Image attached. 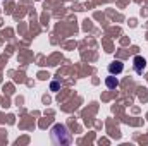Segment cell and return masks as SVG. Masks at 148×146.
<instances>
[{"label": "cell", "instance_id": "cell-1", "mask_svg": "<svg viewBox=\"0 0 148 146\" xmlns=\"http://www.w3.org/2000/svg\"><path fill=\"white\" fill-rule=\"evenodd\" d=\"M133 64H134V71H136L138 74H141L143 69L147 67V60H145L141 55H136V57L133 59Z\"/></svg>", "mask_w": 148, "mask_h": 146}, {"label": "cell", "instance_id": "cell-2", "mask_svg": "<svg viewBox=\"0 0 148 146\" xmlns=\"http://www.w3.org/2000/svg\"><path fill=\"white\" fill-rule=\"evenodd\" d=\"M122 69H124V64H122L121 60H114L110 65H109V72H110V74H115V76L122 72Z\"/></svg>", "mask_w": 148, "mask_h": 146}, {"label": "cell", "instance_id": "cell-3", "mask_svg": "<svg viewBox=\"0 0 148 146\" xmlns=\"http://www.w3.org/2000/svg\"><path fill=\"white\" fill-rule=\"evenodd\" d=\"M105 84H107V88H110V89H115V88L119 86V79H117V77H114V74H110V76L107 77Z\"/></svg>", "mask_w": 148, "mask_h": 146}, {"label": "cell", "instance_id": "cell-4", "mask_svg": "<svg viewBox=\"0 0 148 146\" xmlns=\"http://www.w3.org/2000/svg\"><path fill=\"white\" fill-rule=\"evenodd\" d=\"M50 88H52V91H57V89H59V83H52Z\"/></svg>", "mask_w": 148, "mask_h": 146}]
</instances>
